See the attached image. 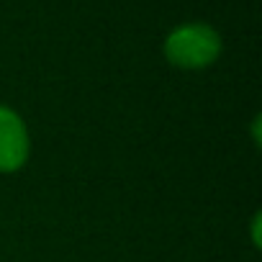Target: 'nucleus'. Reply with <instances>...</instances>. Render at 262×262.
I'll return each instance as SVG.
<instances>
[{
  "label": "nucleus",
  "mask_w": 262,
  "mask_h": 262,
  "mask_svg": "<svg viewBox=\"0 0 262 262\" xmlns=\"http://www.w3.org/2000/svg\"><path fill=\"white\" fill-rule=\"evenodd\" d=\"M259 226H262V213L257 211V213L252 216V221H249V231H252V247H254V249H259V244H262V239H259Z\"/></svg>",
  "instance_id": "nucleus-3"
},
{
  "label": "nucleus",
  "mask_w": 262,
  "mask_h": 262,
  "mask_svg": "<svg viewBox=\"0 0 262 262\" xmlns=\"http://www.w3.org/2000/svg\"><path fill=\"white\" fill-rule=\"evenodd\" d=\"M259 126H262V116L257 113V116L252 118V142H254V147H259V142H262V134H259Z\"/></svg>",
  "instance_id": "nucleus-4"
},
{
  "label": "nucleus",
  "mask_w": 262,
  "mask_h": 262,
  "mask_svg": "<svg viewBox=\"0 0 262 262\" xmlns=\"http://www.w3.org/2000/svg\"><path fill=\"white\" fill-rule=\"evenodd\" d=\"M221 54V36L208 24H183L165 39V57L180 70L211 67Z\"/></svg>",
  "instance_id": "nucleus-1"
},
{
  "label": "nucleus",
  "mask_w": 262,
  "mask_h": 262,
  "mask_svg": "<svg viewBox=\"0 0 262 262\" xmlns=\"http://www.w3.org/2000/svg\"><path fill=\"white\" fill-rule=\"evenodd\" d=\"M31 155V137L26 121L8 105H0V172H18Z\"/></svg>",
  "instance_id": "nucleus-2"
}]
</instances>
